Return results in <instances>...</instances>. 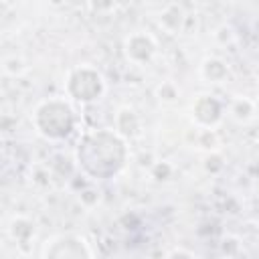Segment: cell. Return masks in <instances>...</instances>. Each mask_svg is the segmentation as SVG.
<instances>
[{
	"mask_svg": "<svg viewBox=\"0 0 259 259\" xmlns=\"http://www.w3.org/2000/svg\"><path fill=\"white\" fill-rule=\"evenodd\" d=\"M79 158L91 174L109 176L121 166L123 148L119 140L109 134H93L81 144Z\"/></svg>",
	"mask_w": 259,
	"mask_h": 259,
	"instance_id": "6da1fadb",
	"label": "cell"
},
{
	"mask_svg": "<svg viewBox=\"0 0 259 259\" xmlns=\"http://www.w3.org/2000/svg\"><path fill=\"white\" fill-rule=\"evenodd\" d=\"M38 121H40V127L47 134H51V136H63L71 127V113H69V109L65 105L53 103V105L42 107Z\"/></svg>",
	"mask_w": 259,
	"mask_h": 259,
	"instance_id": "7a4b0ae2",
	"label": "cell"
}]
</instances>
